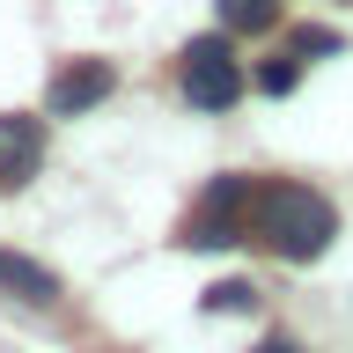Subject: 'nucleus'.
I'll use <instances>...</instances> for the list:
<instances>
[{
	"label": "nucleus",
	"instance_id": "1",
	"mask_svg": "<svg viewBox=\"0 0 353 353\" xmlns=\"http://www.w3.org/2000/svg\"><path fill=\"white\" fill-rule=\"evenodd\" d=\"M243 228H258L280 258H324L331 236H339V214L331 199L302 192V184H250V206H243Z\"/></svg>",
	"mask_w": 353,
	"mask_h": 353
},
{
	"label": "nucleus",
	"instance_id": "2",
	"mask_svg": "<svg viewBox=\"0 0 353 353\" xmlns=\"http://www.w3.org/2000/svg\"><path fill=\"white\" fill-rule=\"evenodd\" d=\"M176 81H184V96H192L199 110H228L243 96V59L228 52V37H192V44H184Z\"/></svg>",
	"mask_w": 353,
	"mask_h": 353
},
{
	"label": "nucleus",
	"instance_id": "3",
	"mask_svg": "<svg viewBox=\"0 0 353 353\" xmlns=\"http://www.w3.org/2000/svg\"><path fill=\"white\" fill-rule=\"evenodd\" d=\"M118 88V74H110V59H74L52 74V96H44V110L52 118H81V110H96Z\"/></svg>",
	"mask_w": 353,
	"mask_h": 353
},
{
	"label": "nucleus",
	"instance_id": "4",
	"mask_svg": "<svg viewBox=\"0 0 353 353\" xmlns=\"http://www.w3.org/2000/svg\"><path fill=\"white\" fill-rule=\"evenodd\" d=\"M44 162V125L37 118H0V192L30 184Z\"/></svg>",
	"mask_w": 353,
	"mask_h": 353
},
{
	"label": "nucleus",
	"instance_id": "5",
	"mask_svg": "<svg viewBox=\"0 0 353 353\" xmlns=\"http://www.w3.org/2000/svg\"><path fill=\"white\" fill-rule=\"evenodd\" d=\"M0 287H8V294H22V302H59V280H52V272H44L37 258H15V250H0Z\"/></svg>",
	"mask_w": 353,
	"mask_h": 353
},
{
	"label": "nucleus",
	"instance_id": "6",
	"mask_svg": "<svg viewBox=\"0 0 353 353\" xmlns=\"http://www.w3.org/2000/svg\"><path fill=\"white\" fill-rule=\"evenodd\" d=\"M243 236H250V228H243L236 214H214V206L184 228V243H192V250H221V243H243Z\"/></svg>",
	"mask_w": 353,
	"mask_h": 353
},
{
	"label": "nucleus",
	"instance_id": "7",
	"mask_svg": "<svg viewBox=\"0 0 353 353\" xmlns=\"http://www.w3.org/2000/svg\"><path fill=\"white\" fill-rule=\"evenodd\" d=\"M221 22L228 30H272L280 22V0H221Z\"/></svg>",
	"mask_w": 353,
	"mask_h": 353
},
{
	"label": "nucleus",
	"instance_id": "8",
	"mask_svg": "<svg viewBox=\"0 0 353 353\" xmlns=\"http://www.w3.org/2000/svg\"><path fill=\"white\" fill-rule=\"evenodd\" d=\"M206 206H214V214H243V206H250V176H214Z\"/></svg>",
	"mask_w": 353,
	"mask_h": 353
},
{
	"label": "nucleus",
	"instance_id": "9",
	"mask_svg": "<svg viewBox=\"0 0 353 353\" xmlns=\"http://www.w3.org/2000/svg\"><path fill=\"white\" fill-rule=\"evenodd\" d=\"M250 302H258V294H250L243 280H221V287H206V309H214V316H236V309H250Z\"/></svg>",
	"mask_w": 353,
	"mask_h": 353
},
{
	"label": "nucleus",
	"instance_id": "10",
	"mask_svg": "<svg viewBox=\"0 0 353 353\" xmlns=\"http://www.w3.org/2000/svg\"><path fill=\"white\" fill-rule=\"evenodd\" d=\"M339 30H294V59H331V52H339Z\"/></svg>",
	"mask_w": 353,
	"mask_h": 353
},
{
	"label": "nucleus",
	"instance_id": "11",
	"mask_svg": "<svg viewBox=\"0 0 353 353\" xmlns=\"http://www.w3.org/2000/svg\"><path fill=\"white\" fill-rule=\"evenodd\" d=\"M294 81H302V66H294V59H265L258 66V88H265V96H287Z\"/></svg>",
	"mask_w": 353,
	"mask_h": 353
},
{
	"label": "nucleus",
	"instance_id": "12",
	"mask_svg": "<svg viewBox=\"0 0 353 353\" xmlns=\"http://www.w3.org/2000/svg\"><path fill=\"white\" fill-rule=\"evenodd\" d=\"M265 353H294V346H287V339H272V346H265Z\"/></svg>",
	"mask_w": 353,
	"mask_h": 353
}]
</instances>
